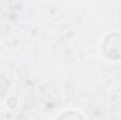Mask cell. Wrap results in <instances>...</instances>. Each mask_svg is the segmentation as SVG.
<instances>
[{
    "instance_id": "obj_1",
    "label": "cell",
    "mask_w": 121,
    "mask_h": 120,
    "mask_svg": "<svg viewBox=\"0 0 121 120\" xmlns=\"http://www.w3.org/2000/svg\"><path fill=\"white\" fill-rule=\"evenodd\" d=\"M101 52L106 58L113 61L121 60V32H108L103 37Z\"/></svg>"
},
{
    "instance_id": "obj_2",
    "label": "cell",
    "mask_w": 121,
    "mask_h": 120,
    "mask_svg": "<svg viewBox=\"0 0 121 120\" xmlns=\"http://www.w3.org/2000/svg\"><path fill=\"white\" fill-rule=\"evenodd\" d=\"M59 117H78V119H83L85 117V115H82V113H76V112H69V113H62L59 115Z\"/></svg>"
}]
</instances>
